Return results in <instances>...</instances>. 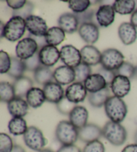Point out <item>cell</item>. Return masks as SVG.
Listing matches in <instances>:
<instances>
[{"instance_id": "cell-27", "label": "cell", "mask_w": 137, "mask_h": 152, "mask_svg": "<svg viewBox=\"0 0 137 152\" xmlns=\"http://www.w3.org/2000/svg\"><path fill=\"white\" fill-rule=\"evenodd\" d=\"M110 97V91L109 88L106 87L98 92L90 93L88 95V101L93 107L100 108L102 106H104L106 102Z\"/></svg>"}, {"instance_id": "cell-34", "label": "cell", "mask_w": 137, "mask_h": 152, "mask_svg": "<svg viewBox=\"0 0 137 152\" xmlns=\"http://www.w3.org/2000/svg\"><path fill=\"white\" fill-rule=\"evenodd\" d=\"M91 2L89 0H71L68 1V6L75 14H81L88 10Z\"/></svg>"}, {"instance_id": "cell-2", "label": "cell", "mask_w": 137, "mask_h": 152, "mask_svg": "<svg viewBox=\"0 0 137 152\" xmlns=\"http://www.w3.org/2000/svg\"><path fill=\"white\" fill-rule=\"evenodd\" d=\"M102 136L114 146L123 145L127 139V132L120 124L107 122L102 128Z\"/></svg>"}, {"instance_id": "cell-44", "label": "cell", "mask_w": 137, "mask_h": 152, "mask_svg": "<svg viewBox=\"0 0 137 152\" xmlns=\"http://www.w3.org/2000/svg\"><path fill=\"white\" fill-rule=\"evenodd\" d=\"M7 6L14 10H18L23 7L27 3L26 0H7L6 1Z\"/></svg>"}, {"instance_id": "cell-16", "label": "cell", "mask_w": 137, "mask_h": 152, "mask_svg": "<svg viewBox=\"0 0 137 152\" xmlns=\"http://www.w3.org/2000/svg\"><path fill=\"white\" fill-rule=\"evenodd\" d=\"M54 78L60 85H71L75 81L74 69L63 65L56 68L53 72Z\"/></svg>"}, {"instance_id": "cell-51", "label": "cell", "mask_w": 137, "mask_h": 152, "mask_svg": "<svg viewBox=\"0 0 137 152\" xmlns=\"http://www.w3.org/2000/svg\"><path fill=\"white\" fill-rule=\"evenodd\" d=\"M134 141H135V143L137 144V131L135 133V134H134Z\"/></svg>"}, {"instance_id": "cell-26", "label": "cell", "mask_w": 137, "mask_h": 152, "mask_svg": "<svg viewBox=\"0 0 137 152\" xmlns=\"http://www.w3.org/2000/svg\"><path fill=\"white\" fill-rule=\"evenodd\" d=\"M66 37L65 32L60 27H52L49 28L44 36L46 44L56 46L64 40Z\"/></svg>"}, {"instance_id": "cell-29", "label": "cell", "mask_w": 137, "mask_h": 152, "mask_svg": "<svg viewBox=\"0 0 137 152\" xmlns=\"http://www.w3.org/2000/svg\"><path fill=\"white\" fill-rule=\"evenodd\" d=\"M112 6L115 12L118 14H132L136 10V1L134 0H117L114 2Z\"/></svg>"}, {"instance_id": "cell-5", "label": "cell", "mask_w": 137, "mask_h": 152, "mask_svg": "<svg viewBox=\"0 0 137 152\" xmlns=\"http://www.w3.org/2000/svg\"><path fill=\"white\" fill-rule=\"evenodd\" d=\"M23 141L28 148L39 152L44 149L47 143L43 133L35 126L28 127L27 132L23 135Z\"/></svg>"}, {"instance_id": "cell-39", "label": "cell", "mask_w": 137, "mask_h": 152, "mask_svg": "<svg viewBox=\"0 0 137 152\" xmlns=\"http://www.w3.org/2000/svg\"><path fill=\"white\" fill-rule=\"evenodd\" d=\"M23 62H24L26 70L31 72H35L42 65L40 60H39V52H37L32 57L23 60Z\"/></svg>"}, {"instance_id": "cell-4", "label": "cell", "mask_w": 137, "mask_h": 152, "mask_svg": "<svg viewBox=\"0 0 137 152\" xmlns=\"http://www.w3.org/2000/svg\"><path fill=\"white\" fill-rule=\"evenodd\" d=\"M26 29V20L20 16H12L5 24L4 37L8 41L20 40Z\"/></svg>"}, {"instance_id": "cell-11", "label": "cell", "mask_w": 137, "mask_h": 152, "mask_svg": "<svg viewBox=\"0 0 137 152\" xmlns=\"http://www.w3.org/2000/svg\"><path fill=\"white\" fill-rule=\"evenodd\" d=\"M110 88L115 96L122 99L130 93L131 88L130 80L127 77L117 75L110 84Z\"/></svg>"}, {"instance_id": "cell-12", "label": "cell", "mask_w": 137, "mask_h": 152, "mask_svg": "<svg viewBox=\"0 0 137 152\" xmlns=\"http://www.w3.org/2000/svg\"><path fill=\"white\" fill-rule=\"evenodd\" d=\"M87 96V90L81 83L74 82L68 86L65 91V96L73 103L83 102Z\"/></svg>"}, {"instance_id": "cell-48", "label": "cell", "mask_w": 137, "mask_h": 152, "mask_svg": "<svg viewBox=\"0 0 137 152\" xmlns=\"http://www.w3.org/2000/svg\"><path fill=\"white\" fill-rule=\"evenodd\" d=\"M11 152H26L25 149L19 145H15Z\"/></svg>"}, {"instance_id": "cell-1", "label": "cell", "mask_w": 137, "mask_h": 152, "mask_svg": "<svg viewBox=\"0 0 137 152\" xmlns=\"http://www.w3.org/2000/svg\"><path fill=\"white\" fill-rule=\"evenodd\" d=\"M106 116L111 121L120 124L125 120L128 113L127 106L122 99L112 96L104 104Z\"/></svg>"}, {"instance_id": "cell-42", "label": "cell", "mask_w": 137, "mask_h": 152, "mask_svg": "<svg viewBox=\"0 0 137 152\" xmlns=\"http://www.w3.org/2000/svg\"><path fill=\"white\" fill-rule=\"evenodd\" d=\"M94 14H94V10L91 9H88L86 12L81 13V14H76V17L78 20L79 25L85 23H93V20Z\"/></svg>"}, {"instance_id": "cell-49", "label": "cell", "mask_w": 137, "mask_h": 152, "mask_svg": "<svg viewBox=\"0 0 137 152\" xmlns=\"http://www.w3.org/2000/svg\"><path fill=\"white\" fill-rule=\"evenodd\" d=\"M0 27H1V38H4V28H5V24L2 22H1V23H0Z\"/></svg>"}, {"instance_id": "cell-32", "label": "cell", "mask_w": 137, "mask_h": 152, "mask_svg": "<svg viewBox=\"0 0 137 152\" xmlns=\"http://www.w3.org/2000/svg\"><path fill=\"white\" fill-rule=\"evenodd\" d=\"M15 97L14 85L9 82H1L0 83V98L1 101L8 103Z\"/></svg>"}, {"instance_id": "cell-31", "label": "cell", "mask_w": 137, "mask_h": 152, "mask_svg": "<svg viewBox=\"0 0 137 152\" xmlns=\"http://www.w3.org/2000/svg\"><path fill=\"white\" fill-rule=\"evenodd\" d=\"M11 68L7 74L12 78L17 79L23 76L26 68L23 60H20L17 57H12Z\"/></svg>"}, {"instance_id": "cell-21", "label": "cell", "mask_w": 137, "mask_h": 152, "mask_svg": "<svg viewBox=\"0 0 137 152\" xmlns=\"http://www.w3.org/2000/svg\"><path fill=\"white\" fill-rule=\"evenodd\" d=\"M69 119L71 124L80 129L88 124V110L83 106H76L69 115Z\"/></svg>"}, {"instance_id": "cell-18", "label": "cell", "mask_w": 137, "mask_h": 152, "mask_svg": "<svg viewBox=\"0 0 137 152\" xmlns=\"http://www.w3.org/2000/svg\"><path fill=\"white\" fill-rule=\"evenodd\" d=\"M82 62L88 66H95L101 63L102 54L98 48L93 45H86L80 50Z\"/></svg>"}, {"instance_id": "cell-25", "label": "cell", "mask_w": 137, "mask_h": 152, "mask_svg": "<svg viewBox=\"0 0 137 152\" xmlns=\"http://www.w3.org/2000/svg\"><path fill=\"white\" fill-rule=\"evenodd\" d=\"M13 85L15 91V97L23 99L26 96L28 91L33 88L34 83L30 78L23 76L17 79H15Z\"/></svg>"}, {"instance_id": "cell-28", "label": "cell", "mask_w": 137, "mask_h": 152, "mask_svg": "<svg viewBox=\"0 0 137 152\" xmlns=\"http://www.w3.org/2000/svg\"><path fill=\"white\" fill-rule=\"evenodd\" d=\"M27 122L23 117H13L8 124L9 133L13 135H24L28 129Z\"/></svg>"}, {"instance_id": "cell-3", "label": "cell", "mask_w": 137, "mask_h": 152, "mask_svg": "<svg viewBox=\"0 0 137 152\" xmlns=\"http://www.w3.org/2000/svg\"><path fill=\"white\" fill-rule=\"evenodd\" d=\"M55 135L62 145H73L78 139V129L68 121H61L57 125Z\"/></svg>"}, {"instance_id": "cell-24", "label": "cell", "mask_w": 137, "mask_h": 152, "mask_svg": "<svg viewBox=\"0 0 137 152\" xmlns=\"http://www.w3.org/2000/svg\"><path fill=\"white\" fill-rule=\"evenodd\" d=\"M26 101L29 106L34 109L41 107L46 101L43 89L39 88H31L26 95Z\"/></svg>"}, {"instance_id": "cell-35", "label": "cell", "mask_w": 137, "mask_h": 152, "mask_svg": "<svg viewBox=\"0 0 137 152\" xmlns=\"http://www.w3.org/2000/svg\"><path fill=\"white\" fill-rule=\"evenodd\" d=\"M136 67L128 62H125L121 66L115 71L116 75H121L129 79L135 77Z\"/></svg>"}, {"instance_id": "cell-17", "label": "cell", "mask_w": 137, "mask_h": 152, "mask_svg": "<svg viewBox=\"0 0 137 152\" xmlns=\"http://www.w3.org/2000/svg\"><path fill=\"white\" fill-rule=\"evenodd\" d=\"M115 11L111 5H102L96 12V21L102 27H108L114 22Z\"/></svg>"}, {"instance_id": "cell-13", "label": "cell", "mask_w": 137, "mask_h": 152, "mask_svg": "<svg viewBox=\"0 0 137 152\" xmlns=\"http://www.w3.org/2000/svg\"><path fill=\"white\" fill-rule=\"evenodd\" d=\"M102 136V129L98 125L89 124L78 129V139L84 143L98 140Z\"/></svg>"}, {"instance_id": "cell-20", "label": "cell", "mask_w": 137, "mask_h": 152, "mask_svg": "<svg viewBox=\"0 0 137 152\" xmlns=\"http://www.w3.org/2000/svg\"><path fill=\"white\" fill-rule=\"evenodd\" d=\"M118 36L125 45H130L137 38L136 28L131 23H121L118 30Z\"/></svg>"}, {"instance_id": "cell-22", "label": "cell", "mask_w": 137, "mask_h": 152, "mask_svg": "<svg viewBox=\"0 0 137 152\" xmlns=\"http://www.w3.org/2000/svg\"><path fill=\"white\" fill-rule=\"evenodd\" d=\"M7 109L13 117H23L28 114L29 104L23 99L15 97L7 103Z\"/></svg>"}, {"instance_id": "cell-52", "label": "cell", "mask_w": 137, "mask_h": 152, "mask_svg": "<svg viewBox=\"0 0 137 152\" xmlns=\"http://www.w3.org/2000/svg\"><path fill=\"white\" fill-rule=\"evenodd\" d=\"M135 77H137V66H136V72H135Z\"/></svg>"}, {"instance_id": "cell-23", "label": "cell", "mask_w": 137, "mask_h": 152, "mask_svg": "<svg viewBox=\"0 0 137 152\" xmlns=\"http://www.w3.org/2000/svg\"><path fill=\"white\" fill-rule=\"evenodd\" d=\"M87 91L90 93L98 92L107 87V83L104 78L98 73L90 75L84 82Z\"/></svg>"}, {"instance_id": "cell-30", "label": "cell", "mask_w": 137, "mask_h": 152, "mask_svg": "<svg viewBox=\"0 0 137 152\" xmlns=\"http://www.w3.org/2000/svg\"><path fill=\"white\" fill-rule=\"evenodd\" d=\"M53 72L49 67L42 65L34 72V79L39 85H45L47 83L52 82L54 78Z\"/></svg>"}, {"instance_id": "cell-8", "label": "cell", "mask_w": 137, "mask_h": 152, "mask_svg": "<svg viewBox=\"0 0 137 152\" xmlns=\"http://www.w3.org/2000/svg\"><path fill=\"white\" fill-rule=\"evenodd\" d=\"M60 59L66 66L75 69L82 63L80 51L72 45L63 46L60 49Z\"/></svg>"}, {"instance_id": "cell-10", "label": "cell", "mask_w": 137, "mask_h": 152, "mask_svg": "<svg viewBox=\"0 0 137 152\" xmlns=\"http://www.w3.org/2000/svg\"><path fill=\"white\" fill-rule=\"evenodd\" d=\"M39 58L43 66L51 67L56 64L60 58V52L56 46L46 44L39 50Z\"/></svg>"}, {"instance_id": "cell-6", "label": "cell", "mask_w": 137, "mask_h": 152, "mask_svg": "<svg viewBox=\"0 0 137 152\" xmlns=\"http://www.w3.org/2000/svg\"><path fill=\"white\" fill-rule=\"evenodd\" d=\"M125 56L121 52L114 48H109L102 52L101 64L107 70L116 71L124 62Z\"/></svg>"}, {"instance_id": "cell-33", "label": "cell", "mask_w": 137, "mask_h": 152, "mask_svg": "<svg viewBox=\"0 0 137 152\" xmlns=\"http://www.w3.org/2000/svg\"><path fill=\"white\" fill-rule=\"evenodd\" d=\"M74 69L75 71V82L82 83L90 75H91L92 69L90 66L82 62L80 64H79L77 67H76Z\"/></svg>"}, {"instance_id": "cell-9", "label": "cell", "mask_w": 137, "mask_h": 152, "mask_svg": "<svg viewBox=\"0 0 137 152\" xmlns=\"http://www.w3.org/2000/svg\"><path fill=\"white\" fill-rule=\"evenodd\" d=\"M26 23L28 32L36 37H44L48 30L45 20L35 15H31L26 18Z\"/></svg>"}, {"instance_id": "cell-14", "label": "cell", "mask_w": 137, "mask_h": 152, "mask_svg": "<svg viewBox=\"0 0 137 152\" xmlns=\"http://www.w3.org/2000/svg\"><path fill=\"white\" fill-rule=\"evenodd\" d=\"M78 33L82 39L90 44H93L99 38V29L94 23H85L80 25Z\"/></svg>"}, {"instance_id": "cell-19", "label": "cell", "mask_w": 137, "mask_h": 152, "mask_svg": "<svg viewBox=\"0 0 137 152\" xmlns=\"http://www.w3.org/2000/svg\"><path fill=\"white\" fill-rule=\"evenodd\" d=\"M59 27L67 34H73L78 30L79 22L76 14L65 13L62 14L58 20Z\"/></svg>"}, {"instance_id": "cell-47", "label": "cell", "mask_w": 137, "mask_h": 152, "mask_svg": "<svg viewBox=\"0 0 137 152\" xmlns=\"http://www.w3.org/2000/svg\"><path fill=\"white\" fill-rule=\"evenodd\" d=\"M130 23L134 27L137 28V9L131 15Z\"/></svg>"}, {"instance_id": "cell-40", "label": "cell", "mask_w": 137, "mask_h": 152, "mask_svg": "<svg viewBox=\"0 0 137 152\" xmlns=\"http://www.w3.org/2000/svg\"><path fill=\"white\" fill-rule=\"evenodd\" d=\"M34 8V6L33 4L27 1L24 7H23L22 8L13 11V16H20L26 20L28 17L32 15Z\"/></svg>"}, {"instance_id": "cell-50", "label": "cell", "mask_w": 137, "mask_h": 152, "mask_svg": "<svg viewBox=\"0 0 137 152\" xmlns=\"http://www.w3.org/2000/svg\"><path fill=\"white\" fill-rule=\"evenodd\" d=\"M39 152H54V151L50 149H43V150H42Z\"/></svg>"}, {"instance_id": "cell-45", "label": "cell", "mask_w": 137, "mask_h": 152, "mask_svg": "<svg viewBox=\"0 0 137 152\" xmlns=\"http://www.w3.org/2000/svg\"><path fill=\"white\" fill-rule=\"evenodd\" d=\"M57 152H82V151L78 146L73 144V145H62Z\"/></svg>"}, {"instance_id": "cell-38", "label": "cell", "mask_w": 137, "mask_h": 152, "mask_svg": "<svg viewBox=\"0 0 137 152\" xmlns=\"http://www.w3.org/2000/svg\"><path fill=\"white\" fill-rule=\"evenodd\" d=\"M12 58L6 52L0 51V72L1 74L7 73L11 68Z\"/></svg>"}, {"instance_id": "cell-43", "label": "cell", "mask_w": 137, "mask_h": 152, "mask_svg": "<svg viewBox=\"0 0 137 152\" xmlns=\"http://www.w3.org/2000/svg\"><path fill=\"white\" fill-rule=\"evenodd\" d=\"M98 73L100 75H101L102 77L104 78V79L106 80L108 85H110V84L112 82V80H114V78H115L116 76H117L116 75L115 71H112V70H107L102 66L100 68Z\"/></svg>"}, {"instance_id": "cell-37", "label": "cell", "mask_w": 137, "mask_h": 152, "mask_svg": "<svg viewBox=\"0 0 137 152\" xmlns=\"http://www.w3.org/2000/svg\"><path fill=\"white\" fill-rule=\"evenodd\" d=\"M13 140L6 133H0V152H11L14 148Z\"/></svg>"}, {"instance_id": "cell-46", "label": "cell", "mask_w": 137, "mask_h": 152, "mask_svg": "<svg viewBox=\"0 0 137 152\" xmlns=\"http://www.w3.org/2000/svg\"><path fill=\"white\" fill-rule=\"evenodd\" d=\"M121 152H137V144H129L125 146Z\"/></svg>"}, {"instance_id": "cell-15", "label": "cell", "mask_w": 137, "mask_h": 152, "mask_svg": "<svg viewBox=\"0 0 137 152\" xmlns=\"http://www.w3.org/2000/svg\"><path fill=\"white\" fill-rule=\"evenodd\" d=\"M43 91L47 101L57 104L64 97V91L60 84L50 82L43 86Z\"/></svg>"}, {"instance_id": "cell-7", "label": "cell", "mask_w": 137, "mask_h": 152, "mask_svg": "<svg viewBox=\"0 0 137 152\" xmlns=\"http://www.w3.org/2000/svg\"><path fill=\"white\" fill-rule=\"evenodd\" d=\"M38 44L33 38H25L18 42L15 47V54L18 58L26 60L38 52Z\"/></svg>"}, {"instance_id": "cell-36", "label": "cell", "mask_w": 137, "mask_h": 152, "mask_svg": "<svg viewBox=\"0 0 137 152\" xmlns=\"http://www.w3.org/2000/svg\"><path fill=\"white\" fill-rule=\"evenodd\" d=\"M76 106H77V104L73 103L72 102H70L65 96L58 103L56 104L58 111L62 115H69L70 113L72 112V110Z\"/></svg>"}, {"instance_id": "cell-41", "label": "cell", "mask_w": 137, "mask_h": 152, "mask_svg": "<svg viewBox=\"0 0 137 152\" xmlns=\"http://www.w3.org/2000/svg\"><path fill=\"white\" fill-rule=\"evenodd\" d=\"M82 152H105V147L101 141L96 140L86 143Z\"/></svg>"}]
</instances>
